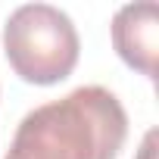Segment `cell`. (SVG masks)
Listing matches in <instances>:
<instances>
[{"label":"cell","instance_id":"obj_3","mask_svg":"<svg viewBox=\"0 0 159 159\" xmlns=\"http://www.w3.org/2000/svg\"><path fill=\"white\" fill-rule=\"evenodd\" d=\"M116 53L147 78H156V47H159V7L128 3L112 19Z\"/></svg>","mask_w":159,"mask_h":159},{"label":"cell","instance_id":"obj_1","mask_svg":"<svg viewBox=\"0 0 159 159\" xmlns=\"http://www.w3.org/2000/svg\"><path fill=\"white\" fill-rule=\"evenodd\" d=\"M128 137V116L116 94L88 84L31 109L3 159H116Z\"/></svg>","mask_w":159,"mask_h":159},{"label":"cell","instance_id":"obj_2","mask_svg":"<svg viewBox=\"0 0 159 159\" xmlns=\"http://www.w3.org/2000/svg\"><path fill=\"white\" fill-rule=\"evenodd\" d=\"M3 53L28 84H56L78 62V31L50 3H25L3 25Z\"/></svg>","mask_w":159,"mask_h":159}]
</instances>
